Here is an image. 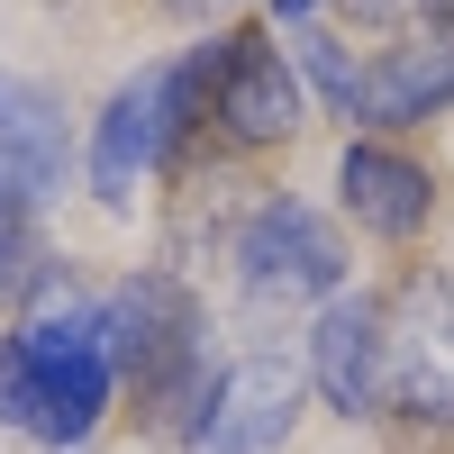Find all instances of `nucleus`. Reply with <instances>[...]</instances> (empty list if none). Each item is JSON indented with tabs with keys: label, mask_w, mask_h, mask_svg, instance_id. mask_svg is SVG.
Returning <instances> with one entry per match:
<instances>
[{
	"label": "nucleus",
	"mask_w": 454,
	"mask_h": 454,
	"mask_svg": "<svg viewBox=\"0 0 454 454\" xmlns=\"http://www.w3.org/2000/svg\"><path fill=\"white\" fill-rule=\"evenodd\" d=\"M109 400H119V372L100 346V300L36 273V300L0 327V427L36 445H91Z\"/></svg>",
	"instance_id": "f257e3e1"
},
{
	"label": "nucleus",
	"mask_w": 454,
	"mask_h": 454,
	"mask_svg": "<svg viewBox=\"0 0 454 454\" xmlns=\"http://www.w3.org/2000/svg\"><path fill=\"white\" fill-rule=\"evenodd\" d=\"M209 64H218V36L145 64L137 82L109 91V109L91 119V155H82L100 209H128L145 182H155L164 164H182V145L209 128Z\"/></svg>",
	"instance_id": "f03ea898"
},
{
	"label": "nucleus",
	"mask_w": 454,
	"mask_h": 454,
	"mask_svg": "<svg viewBox=\"0 0 454 454\" xmlns=\"http://www.w3.org/2000/svg\"><path fill=\"white\" fill-rule=\"evenodd\" d=\"M100 346L109 372L137 382V400H155V419H192L209 372H200V300L173 273H128L100 300Z\"/></svg>",
	"instance_id": "7ed1b4c3"
},
{
	"label": "nucleus",
	"mask_w": 454,
	"mask_h": 454,
	"mask_svg": "<svg viewBox=\"0 0 454 454\" xmlns=\"http://www.w3.org/2000/svg\"><path fill=\"white\" fill-rule=\"evenodd\" d=\"M346 237L300 200V192H273V200H254V218L237 227V282L246 300H263V309H327L336 291H346Z\"/></svg>",
	"instance_id": "20e7f679"
},
{
	"label": "nucleus",
	"mask_w": 454,
	"mask_h": 454,
	"mask_svg": "<svg viewBox=\"0 0 454 454\" xmlns=\"http://www.w3.org/2000/svg\"><path fill=\"white\" fill-rule=\"evenodd\" d=\"M382 409L409 427H454V273H427L391 300Z\"/></svg>",
	"instance_id": "39448f33"
},
{
	"label": "nucleus",
	"mask_w": 454,
	"mask_h": 454,
	"mask_svg": "<svg viewBox=\"0 0 454 454\" xmlns=\"http://www.w3.org/2000/svg\"><path fill=\"white\" fill-rule=\"evenodd\" d=\"M300 364L282 355H237L227 372H209L200 409L182 419V454H282L291 427H300Z\"/></svg>",
	"instance_id": "423d86ee"
},
{
	"label": "nucleus",
	"mask_w": 454,
	"mask_h": 454,
	"mask_svg": "<svg viewBox=\"0 0 454 454\" xmlns=\"http://www.w3.org/2000/svg\"><path fill=\"white\" fill-rule=\"evenodd\" d=\"M309 100H300V73L263 27H218V64H209V128L237 155H263V145L300 137Z\"/></svg>",
	"instance_id": "0eeeda50"
},
{
	"label": "nucleus",
	"mask_w": 454,
	"mask_h": 454,
	"mask_svg": "<svg viewBox=\"0 0 454 454\" xmlns=\"http://www.w3.org/2000/svg\"><path fill=\"white\" fill-rule=\"evenodd\" d=\"M382 336L391 300L382 291H336L309 327V382L336 419H382Z\"/></svg>",
	"instance_id": "6e6552de"
},
{
	"label": "nucleus",
	"mask_w": 454,
	"mask_h": 454,
	"mask_svg": "<svg viewBox=\"0 0 454 454\" xmlns=\"http://www.w3.org/2000/svg\"><path fill=\"white\" fill-rule=\"evenodd\" d=\"M336 200H346V218L364 237L409 246L436 218V173L419 155H400V145H382V137H355L346 155H336Z\"/></svg>",
	"instance_id": "1a4fd4ad"
},
{
	"label": "nucleus",
	"mask_w": 454,
	"mask_h": 454,
	"mask_svg": "<svg viewBox=\"0 0 454 454\" xmlns=\"http://www.w3.org/2000/svg\"><path fill=\"white\" fill-rule=\"evenodd\" d=\"M454 109V36H409L364 64L355 128H427Z\"/></svg>",
	"instance_id": "9d476101"
},
{
	"label": "nucleus",
	"mask_w": 454,
	"mask_h": 454,
	"mask_svg": "<svg viewBox=\"0 0 454 454\" xmlns=\"http://www.w3.org/2000/svg\"><path fill=\"white\" fill-rule=\"evenodd\" d=\"M64 164H73V137H64V109L55 91L19 82V73H0V182H10L19 200L46 209L64 192Z\"/></svg>",
	"instance_id": "9b49d317"
},
{
	"label": "nucleus",
	"mask_w": 454,
	"mask_h": 454,
	"mask_svg": "<svg viewBox=\"0 0 454 454\" xmlns=\"http://www.w3.org/2000/svg\"><path fill=\"white\" fill-rule=\"evenodd\" d=\"M46 273V237H36V200H19L10 182H0V309L36 291Z\"/></svg>",
	"instance_id": "f8f14e48"
},
{
	"label": "nucleus",
	"mask_w": 454,
	"mask_h": 454,
	"mask_svg": "<svg viewBox=\"0 0 454 454\" xmlns=\"http://www.w3.org/2000/svg\"><path fill=\"white\" fill-rule=\"evenodd\" d=\"M291 46H300V64H291V73H309V82H318V100L336 109V119H355V91H364V64H355L346 46H336L327 27H300Z\"/></svg>",
	"instance_id": "ddd939ff"
},
{
	"label": "nucleus",
	"mask_w": 454,
	"mask_h": 454,
	"mask_svg": "<svg viewBox=\"0 0 454 454\" xmlns=\"http://www.w3.org/2000/svg\"><path fill=\"white\" fill-rule=\"evenodd\" d=\"M427 10V36H454V0H419Z\"/></svg>",
	"instance_id": "4468645a"
},
{
	"label": "nucleus",
	"mask_w": 454,
	"mask_h": 454,
	"mask_svg": "<svg viewBox=\"0 0 454 454\" xmlns=\"http://www.w3.org/2000/svg\"><path fill=\"white\" fill-rule=\"evenodd\" d=\"M309 10L318 0H273V19H291V27H309Z\"/></svg>",
	"instance_id": "2eb2a0df"
}]
</instances>
